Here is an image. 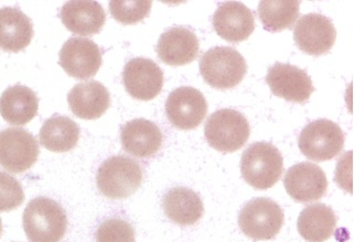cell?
Instances as JSON below:
<instances>
[{
  "label": "cell",
  "instance_id": "23",
  "mask_svg": "<svg viewBox=\"0 0 354 242\" xmlns=\"http://www.w3.org/2000/svg\"><path fill=\"white\" fill-rule=\"evenodd\" d=\"M338 217L331 207L313 204L300 212L297 228L300 236L308 242L327 241L337 228Z\"/></svg>",
  "mask_w": 354,
  "mask_h": 242
},
{
  "label": "cell",
  "instance_id": "24",
  "mask_svg": "<svg viewBox=\"0 0 354 242\" xmlns=\"http://www.w3.org/2000/svg\"><path fill=\"white\" fill-rule=\"evenodd\" d=\"M39 138L41 145L52 152H68L77 147L80 139L79 125L71 118L57 114L44 121Z\"/></svg>",
  "mask_w": 354,
  "mask_h": 242
},
{
  "label": "cell",
  "instance_id": "15",
  "mask_svg": "<svg viewBox=\"0 0 354 242\" xmlns=\"http://www.w3.org/2000/svg\"><path fill=\"white\" fill-rule=\"evenodd\" d=\"M214 30L225 41H245L255 29V18L251 9L237 1L222 3L213 14Z\"/></svg>",
  "mask_w": 354,
  "mask_h": 242
},
{
  "label": "cell",
  "instance_id": "12",
  "mask_svg": "<svg viewBox=\"0 0 354 242\" xmlns=\"http://www.w3.org/2000/svg\"><path fill=\"white\" fill-rule=\"evenodd\" d=\"M60 65L70 77L88 79L95 77L102 65V52L90 39H68L60 51Z\"/></svg>",
  "mask_w": 354,
  "mask_h": 242
},
{
  "label": "cell",
  "instance_id": "21",
  "mask_svg": "<svg viewBox=\"0 0 354 242\" xmlns=\"http://www.w3.org/2000/svg\"><path fill=\"white\" fill-rule=\"evenodd\" d=\"M33 38V26L27 14L20 9H0V49L7 52L22 51Z\"/></svg>",
  "mask_w": 354,
  "mask_h": 242
},
{
  "label": "cell",
  "instance_id": "14",
  "mask_svg": "<svg viewBox=\"0 0 354 242\" xmlns=\"http://www.w3.org/2000/svg\"><path fill=\"white\" fill-rule=\"evenodd\" d=\"M283 185L294 201L311 203L326 195L328 180L320 166L309 162H301L287 171Z\"/></svg>",
  "mask_w": 354,
  "mask_h": 242
},
{
  "label": "cell",
  "instance_id": "17",
  "mask_svg": "<svg viewBox=\"0 0 354 242\" xmlns=\"http://www.w3.org/2000/svg\"><path fill=\"white\" fill-rule=\"evenodd\" d=\"M60 18L68 31L88 37L101 32L106 21V14L97 1L73 0L63 6Z\"/></svg>",
  "mask_w": 354,
  "mask_h": 242
},
{
  "label": "cell",
  "instance_id": "3",
  "mask_svg": "<svg viewBox=\"0 0 354 242\" xmlns=\"http://www.w3.org/2000/svg\"><path fill=\"white\" fill-rule=\"evenodd\" d=\"M142 166L133 159L116 155L104 161L96 175L102 195L111 199H126L136 193L142 182Z\"/></svg>",
  "mask_w": 354,
  "mask_h": 242
},
{
  "label": "cell",
  "instance_id": "10",
  "mask_svg": "<svg viewBox=\"0 0 354 242\" xmlns=\"http://www.w3.org/2000/svg\"><path fill=\"white\" fill-rule=\"evenodd\" d=\"M123 83L131 97L138 101H151L162 90L164 72L153 60L135 57L124 68Z\"/></svg>",
  "mask_w": 354,
  "mask_h": 242
},
{
  "label": "cell",
  "instance_id": "11",
  "mask_svg": "<svg viewBox=\"0 0 354 242\" xmlns=\"http://www.w3.org/2000/svg\"><path fill=\"white\" fill-rule=\"evenodd\" d=\"M266 83L274 95L292 103H305L315 92L307 72L292 64L275 63L270 66Z\"/></svg>",
  "mask_w": 354,
  "mask_h": 242
},
{
  "label": "cell",
  "instance_id": "19",
  "mask_svg": "<svg viewBox=\"0 0 354 242\" xmlns=\"http://www.w3.org/2000/svg\"><path fill=\"white\" fill-rule=\"evenodd\" d=\"M68 101L77 117L94 120L106 112L111 105V96L102 83L90 81L75 85L68 93Z\"/></svg>",
  "mask_w": 354,
  "mask_h": 242
},
{
  "label": "cell",
  "instance_id": "26",
  "mask_svg": "<svg viewBox=\"0 0 354 242\" xmlns=\"http://www.w3.org/2000/svg\"><path fill=\"white\" fill-rule=\"evenodd\" d=\"M151 6L150 0H112L109 1V11L120 23L135 25L149 16Z\"/></svg>",
  "mask_w": 354,
  "mask_h": 242
},
{
  "label": "cell",
  "instance_id": "13",
  "mask_svg": "<svg viewBox=\"0 0 354 242\" xmlns=\"http://www.w3.org/2000/svg\"><path fill=\"white\" fill-rule=\"evenodd\" d=\"M294 38L301 51L319 57L333 49L337 39V31L328 17L309 14L298 20L295 27Z\"/></svg>",
  "mask_w": 354,
  "mask_h": 242
},
{
  "label": "cell",
  "instance_id": "5",
  "mask_svg": "<svg viewBox=\"0 0 354 242\" xmlns=\"http://www.w3.org/2000/svg\"><path fill=\"white\" fill-rule=\"evenodd\" d=\"M251 134L248 119L233 109H221L207 118L205 136L207 143L223 153L235 152L245 145Z\"/></svg>",
  "mask_w": 354,
  "mask_h": 242
},
{
  "label": "cell",
  "instance_id": "8",
  "mask_svg": "<svg viewBox=\"0 0 354 242\" xmlns=\"http://www.w3.org/2000/svg\"><path fill=\"white\" fill-rule=\"evenodd\" d=\"M36 138L22 128H7L0 132V166L20 174L31 169L38 160Z\"/></svg>",
  "mask_w": 354,
  "mask_h": 242
},
{
  "label": "cell",
  "instance_id": "9",
  "mask_svg": "<svg viewBox=\"0 0 354 242\" xmlns=\"http://www.w3.org/2000/svg\"><path fill=\"white\" fill-rule=\"evenodd\" d=\"M207 112L205 96L194 88H177L166 101V114L175 128L192 130L201 125Z\"/></svg>",
  "mask_w": 354,
  "mask_h": 242
},
{
  "label": "cell",
  "instance_id": "18",
  "mask_svg": "<svg viewBox=\"0 0 354 242\" xmlns=\"http://www.w3.org/2000/svg\"><path fill=\"white\" fill-rule=\"evenodd\" d=\"M120 141L126 152L136 158H151L162 145V132L158 125L147 119H133L120 132Z\"/></svg>",
  "mask_w": 354,
  "mask_h": 242
},
{
  "label": "cell",
  "instance_id": "28",
  "mask_svg": "<svg viewBox=\"0 0 354 242\" xmlns=\"http://www.w3.org/2000/svg\"><path fill=\"white\" fill-rule=\"evenodd\" d=\"M25 201V192L19 181L0 172V212H11Z\"/></svg>",
  "mask_w": 354,
  "mask_h": 242
},
{
  "label": "cell",
  "instance_id": "22",
  "mask_svg": "<svg viewBox=\"0 0 354 242\" xmlns=\"http://www.w3.org/2000/svg\"><path fill=\"white\" fill-rule=\"evenodd\" d=\"M162 207L167 217L179 226H192L201 219L205 206L200 196L187 188H171L165 194Z\"/></svg>",
  "mask_w": 354,
  "mask_h": 242
},
{
  "label": "cell",
  "instance_id": "29",
  "mask_svg": "<svg viewBox=\"0 0 354 242\" xmlns=\"http://www.w3.org/2000/svg\"><path fill=\"white\" fill-rule=\"evenodd\" d=\"M1 234H3V223H1V218H0V237H1Z\"/></svg>",
  "mask_w": 354,
  "mask_h": 242
},
{
  "label": "cell",
  "instance_id": "16",
  "mask_svg": "<svg viewBox=\"0 0 354 242\" xmlns=\"http://www.w3.org/2000/svg\"><path fill=\"white\" fill-rule=\"evenodd\" d=\"M156 50L159 59L167 65H187L199 54V40L188 28H170L161 34Z\"/></svg>",
  "mask_w": 354,
  "mask_h": 242
},
{
  "label": "cell",
  "instance_id": "6",
  "mask_svg": "<svg viewBox=\"0 0 354 242\" xmlns=\"http://www.w3.org/2000/svg\"><path fill=\"white\" fill-rule=\"evenodd\" d=\"M283 221L281 207L266 197L248 201L239 215V225L243 234L255 241L274 239L283 228Z\"/></svg>",
  "mask_w": 354,
  "mask_h": 242
},
{
  "label": "cell",
  "instance_id": "1",
  "mask_svg": "<svg viewBox=\"0 0 354 242\" xmlns=\"http://www.w3.org/2000/svg\"><path fill=\"white\" fill-rule=\"evenodd\" d=\"M22 225L30 242H60L68 230V217L57 201L37 197L26 207Z\"/></svg>",
  "mask_w": 354,
  "mask_h": 242
},
{
  "label": "cell",
  "instance_id": "20",
  "mask_svg": "<svg viewBox=\"0 0 354 242\" xmlns=\"http://www.w3.org/2000/svg\"><path fill=\"white\" fill-rule=\"evenodd\" d=\"M38 108V97L27 86H11L0 97V114L10 125H27L36 117Z\"/></svg>",
  "mask_w": 354,
  "mask_h": 242
},
{
  "label": "cell",
  "instance_id": "4",
  "mask_svg": "<svg viewBox=\"0 0 354 242\" xmlns=\"http://www.w3.org/2000/svg\"><path fill=\"white\" fill-rule=\"evenodd\" d=\"M199 66L205 82L218 90L235 88L248 71L245 59L231 47H216L205 52Z\"/></svg>",
  "mask_w": 354,
  "mask_h": 242
},
{
  "label": "cell",
  "instance_id": "2",
  "mask_svg": "<svg viewBox=\"0 0 354 242\" xmlns=\"http://www.w3.org/2000/svg\"><path fill=\"white\" fill-rule=\"evenodd\" d=\"M241 172L248 185L265 191L281 180L283 159L270 142H255L243 152Z\"/></svg>",
  "mask_w": 354,
  "mask_h": 242
},
{
  "label": "cell",
  "instance_id": "27",
  "mask_svg": "<svg viewBox=\"0 0 354 242\" xmlns=\"http://www.w3.org/2000/svg\"><path fill=\"white\" fill-rule=\"evenodd\" d=\"M95 239L96 242H135V230L129 221L109 218L98 227Z\"/></svg>",
  "mask_w": 354,
  "mask_h": 242
},
{
  "label": "cell",
  "instance_id": "25",
  "mask_svg": "<svg viewBox=\"0 0 354 242\" xmlns=\"http://www.w3.org/2000/svg\"><path fill=\"white\" fill-rule=\"evenodd\" d=\"M299 8L297 0H263L259 6V19L267 31L279 32L294 25Z\"/></svg>",
  "mask_w": 354,
  "mask_h": 242
},
{
  "label": "cell",
  "instance_id": "7",
  "mask_svg": "<svg viewBox=\"0 0 354 242\" xmlns=\"http://www.w3.org/2000/svg\"><path fill=\"white\" fill-rule=\"evenodd\" d=\"M344 131L331 120L318 119L306 125L300 132L298 145L306 158L316 162L331 160L342 151Z\"/></svg>",
  "mask_w": 354,
  "mask_h": 242
}]
</instances>
